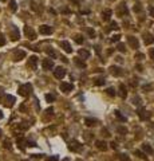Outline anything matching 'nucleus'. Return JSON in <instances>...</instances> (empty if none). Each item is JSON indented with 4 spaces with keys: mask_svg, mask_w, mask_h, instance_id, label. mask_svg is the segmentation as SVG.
Returning a JSON list of instances; mask_svg holds the SVG:
<instances>
[{
    "mask_svg": "<svg viewBox=\"0 0 154 161\" xmlns=\"http://www.w3.org/2000/svg\"><path fill=\"white\" fill-rule=\"evenodd\" d=\"M3 147L6 148V149H11V141H9V140H4Z\"/></svg>",
    "mask_w": 154,
    "mask_h": 161,
    "instance_id": "nucleus-35",
    "label": "nucleus"
},
{
    "mask_svg": "<svg viewBox=\"0 0 154 161\" xmlns=\"http://www.w3.org/2000/svg\"><path fill=\"white\" fill-rule=\"evenodd\" d=\"M27 145H28V147H36V142H34V141H27Z\"/></svg>",
    "mask_w": 154,
    "mask_h": 161,
    "instance_id": "nucleus-44",
    "label": "nucleus"
},
{
    "mask_svg": "<svg viewBox=\"0 0 154 161\" xmlns=\"http://www.w3.org/2000/svg\"><path fill=\"white\" fill-rule=\"evenodd\" d=\"M60 47L63 48L64 51H66V53H71V51H73V48H71V44L68 43L67 40H62L60 42Z\"/></svg>",
    "mask_w": 154,
    "mask_h": 161,
    "instance_id": "nucleus-14",
    "label": "nucleus"
},
{
    "mask_svg": "<svg viewBox=\"0 0 154 161\" xmlns=\"http://www.w3.org/2000/svg\"><path fill=\"white\" fill-rule=\"evenodd\" d=\"M118 14L121 15V16H123V15H126V16H127V15H129V11H127V7H126V4H121V6H119Z\"/></svg>",
    "mask_w": 154,
    "mask_h": 161,
    "instance_id": "nucleus-17",
    "label": "nucleus"
},
{
    "mask_svg": "<svg viewBox=\"0 0 154 161\" xmlns=\"http://www.w3.org/2000/svg\"><path fill=\"white\" fill-rule=\"evenodd\" d=\"M79 56H82V59H87L89 56H90V53H89L87 50H84V48H81V50L78 51Z\"/></svg>",
    "mask_w": 154,
    "mask_h": 161,
    "instance_id": "nucleus-19",
    "label": "nucleus"
},
{
    "mask_svg": "<svg viewBox=\"0 0 154 161\" xmlns=\"http://www.w3.org/2000/svg\"><path fill=\"white\" fill-rule=\"evenodd\" d=\"M63 161H70V160H68V158H64V160Z\"/></svg>",
    "mask_w": 154,
    "mask_h": 161,
    "instance_id": "nucleus-53",
    "label": "nucleus"
},
{
    "mask_svg": "<svg viewBox=\"0 0 154 161\" xmlns=\"http://www.w3.org/2000/svg\"><path fill=\"white\" fill-rule=\"evenodd\" d=\"M143 39H145V44H150V43H153L154 42V38H151L150 34H145Z\"/></svg>",
    "mask_w": 154,
    "mask_h": 161,
    "instance_id": "nucleus-22",
    "label": "nucleus"
},
{
    "mask_svg": "<svg viewBox=\"0 0 154 161\" xmlns=\"http://www.w3.org/2000/svg\"><path fill=\"white\" fill-rule=\"evenodd\" d=\"M114 113H115V117H117V118H119V120L122 121V122H125V121H126V117H123V116L121 114V111H119V110H115Z\"/></svg>",
    "mask_w": 154,
    "mask_h": 161,
    "instance_id": "nucleus-25",
    "label": "nucleus"
},
{
    "mask_svg": "<svg viewBox=\"0 0 154 161\" xmlns=\"http://www.w3.org/2000/svg\"><path fill=\"white\" fill-rule=\"evenodd\" d=\"M119 27H118V24L115 23V22H111L110 23V27L107 28V31H111V30H118Z\"/></svg>",
    "mask_w": 154,
    "mask_h": 161,
    "instance_id": "nucleus-30",
    "label": "nucleus"
},
{
    "mask_svg": "<svg viewBox=\"0 0 154 161\" xmlns=\"http://www.w3.org/2000/svg\"><path fill=\"white\" fill-rule=\"evenodd\" d=\"M96 148H98L99 150H103V152H105V150H107V144L105 142V141H96Z\"/></svg>",
    "mask_w": 154,
    "mask_h": 161,
    "instance_id": "nucleus-16",
    "label": "nucleus"
},
{
    "mask_svg": "<svg viewBox=\"0 0 154 161\" xmlns=\"http://www.w3.org/2000/svg\"><path fill=\"white\" fill-rule=\"evenodd\" d=\"M127 42H129V44H130V47H133V48H138V47H140V42H138L137 38H134V36H129Z\"/></svg>",
    "mask_w": 154,
    "mask_h": 161,
    "instance_id": "nucleus-13",
    "label": "nucleus"
},
{
    "mask_svg": "<svg viewBox=\"0 0 154 161\" xmlns=\"http://www.w3.org/2000/svg\"><path fill=\"white\" fill-rule=\"evenodd\" d=\"M135 58H143L142 54H135Z\"/></svg>",
    "mask_w": 154,
    "mask_h": 161,
    "instance_id": "nucleus-51",
    "label": "nucleus"
},
{
    "mask_svg": "<svg viewBox=\"0 0 154 161\" xmlns=\"http://www.w3.org/2000/svg\"><path fill=\"white\" fill-rule=\"evenodd\" d=\"M111 14H113V11L111 9H105V11L102 12V19L105 22H107V20H110V18H111Z\"/></svg>",
    "mask_w": 154,
    "mask_h": 161,
    "instance_id": "nucleus-15",
    "label": "nucleus"
},
{
    "mask_svg": "<svg viewBox=\"0 0 154 161\" xmlns=\"http://www.w3.org/2000/svg\"><path fill=\"white\" fill-rule=\"evenodd\" d=\"M31 91H32L31 83H24V85H22L20 87H19L18 93H19V95H22V97H28L30 94H31Z\"/></svg>",
    "mask_w": 154,
    "mask_h": 161,
    "instance_id": "nucleus-1",
    "label": "nucleus"
},
{
    "mask_svg": "<svg viewBox=\"0 0 154 161\" xmlns=\"http://www.w3.org/2000/svg\"><path fill=\"white\" fill-rule=\"evenodd\" d=\"M68 149L73 150V152H79V150L82 149V145H81V142H79V141L73 140L70 142V145H68Z\"/></svg>",
    "mask_w": 154,
    "mask_h": 161,
    "instance_id": "nucleus-3",
    "label": "nucleus"
},
{
    "mask_svg": "<svg viewBox=\"0 0 154 161\" xmlns=\"http://www.w3.org/2000/svg\"><path fill=\"white\" fill-rule=\"evenodd\" d=\"M1 1H6V0H1Z\"/></svg>",
    "mask_w": 154,
    "mask_h": 161,
    "instance_id": "nucleus-55",
    "label": "nucleus"
},
{
    "mask_svg": "<svg viewBox=\"0 0 154 161\" xmlns=\"http://www.w3.org/2000/svg\"><path fill=\"white\" fill-rule=\"evenodd\" d=\"M106 93H107V95H110V97H114V95H115V90H114L113 87H109L107 90H106Z\"/></svg>",
    "mask_w": 154,
    "mask_h": 161,
    "instance_id": "nucleus-34",
    "label": "nucleus"
},
{
    "mask_svg": "<svg viewBox=\"0 0 154 161\" xmlns=\"http://www.w3.org/2000/svg\"><path fill=\"white\" fill-rule=\"evenodd\" d=\"M7 43V39L6 36L3 35V34H0V46H4V44Z\"/></svg>",
    "mask_w": 154,
    "mask_h": 161,
    "instance_id": "nucleus-36",
    "label": "nucleus"
},
{
    "mask_svg": "<svg viewBox=\"0 0 154 161\" xmlns=\"http://www.w3.org/2000/svg\"><path fill=\"white\" fill-rule=\"evenodd\" d=\"M75 42L78 44H82V43H83V36L79 35V34H78V35H75Z\"/></svg>",
    "mask_w": 154,
    "mask_h": 161,
    "instance_id": "nucleus-32",
    "label": "nucleus"
},
{
    "mask_svg": "<svg viewBox=\"0 0 154 161\" xmlns=\"http://www.w3.org/2000/svg\"><path fill=\"white\" fill-rule=\"evenodd\" d=\"M150 116H151L150 113H149L148 110H145L143 108H140V109H138V117H140L142 121L149 120V118H150Z\"/></svg>",
    "mask_w": 154,
    "mask_h": 161,
    "instance_id": "nucleus-6",
    "label": "nucleus"
},
{
    "mask_svg": "<svg viewBox=\"0 0 154 161\" xmlns=\"http://www.w3.org/2000/svg\"><path fill=\"white\" fill-rule=\"evenodd\" d=\"M64 75H66V70H64L63 67H60V66L54 70V77H55L56 79H62Z\"/></svg>",
    "mask_w": 154,
    "mask_h": 161,
    "instance_id": "nucleus-9",
    "label": "nucleus"
},
{
    "mask_svg": "<svg viewBox=\"0 0 154 161\" xmlns=\"http://www.w3.org/2000/svg\"><path fill=\"white\" fill-rule=\"evenodd\" d=\"M24 58H26V51H23V50H15L14 51V61L15 62H19Z\"/></svg>",
    "mask_w": 154,
    "mask_h": 161,
    "instance_id": "nucleus-4",
    "label": "nucleus"
},
{
    "mask_svg": "<svg viewBox=\"0 0 154 161\" xmlns=\"http://www.w3.org/2000/svg\"><path fill=\"white\" fill-rule=\"evenodd\" d=\"M9 9H11L12 12H16L18 6H16V1H15V0H11V1H9Z\"/></svg>",
    "mask_w": 154,
    "mask_h": 161,
    "instance_id": "nucleus-24",
    "label": "nucleus"
},
{
    "mask_svg": "<svg viewBox=\"0 0 154 161\" xmlns=\"http://www.w3.org/2000/svg\"><path fill=\"white\" fill-rule=\"evenodd\" d=\"M60 59H62V61H63V62H64V63H67V62H68V59H67V58H66V56H62V58H60Z\"/></svg>",
    "mask_w": 154,
    "mask_h": 161,
    "instance_id": "nucleus-49",
    "label": "nucleus"
},
{
    "mask_svg": "<svg viewBox=\"0 0 154 161\" xmlns=\"http://www.w3.org/2000/svg\"><path fill=\"white\" fill-rule=\"evenodd\" d=\"M42 66H43V69H44L46 71L51 70V69L54 67V62H53V59H44L43 63H42Z\"/></svg>",
    "mask_w": 154,
    "mask_h": 161,
    "instance_id": "nucleus-11",
    "label": "nucleus"
},
{
    "mask_svg": "<svg viewBox=\"0 0 154 161\" xmlns=\"http://www.w3.org/2000/svg\"><path fill=\"white\" fill-rule=\"evenodd\" d=\"M141 9H142V7H141L140 4H137V6H134V11H135V12H140Z\"/></svg>",
    "mask_w": 154,
    "mask_h": 161,
    "instance_id": "nucleus-41",
    "label": "nucleus"
},
{
    "mask_svg": "<svg viewBox=\"0 0 154 161\" xmlns=\"http://www.w3.org/2000/svg\"><path fill=\"white\" fill-rule=\"evenodd\" d=\"M58 160H59L58 156H51V157L47 158V161H58Z\"/></svg>",
    "mask_w": 154,
    "mask_h": 161,
    "instance_id": "nucleus-39",
    "label": "nucleus"
},
{
    "mask_svg": "<svg viewBox=\"0 0 154 161\" xmlns=\"http://www.w3.org/2000/svg\"><path fill=\"white\" fill-rule=\"evenodd\" d=\"M135 155H137V156H140V157H141V158H143V160H146V158H148V157H146L145 153H142L141 150H135Z\"/></svg>",
    "mask_w": 154,
    "mask_h": 161,
    "instance_id": "nucleus-38",
    "label": "nucleus"
},
{
    "mask_svg": "<svg viewBox=\"0 0 154 161\" xmlns=\"http://www.w3.org/2000/svg\"><path fill=\"white\" fill-rule=\"evenodd\" d=\"M15 102H16V100H15L14 95H9V94H7V95L4 97V105H6L7 108H12Z\"/></svg>",
    "mask_w": 154,
    "mask_h": 161,
    "instance_id": "nucleus-5",
    "label": "nucleus"
},
{
    "mask_svg": "<svg viewBox=\"0 0 154 161\" xmlns=\"http://www.w3.org/2000/svg\"><path fill=\"white\" fill-rule=\"evenodd\" d=\"M84 123L87 126H94L96 123V120L95 118H86V120H84Z\"/></svg>",
    "mask_w": 154,
    "mask_h": 161,
    "instance_id": "nucleus-23",
    "label": "nucleus"
},
{
    "mask_svg": "<svg viewBox=\"0 0 154 161\" xmlns=\"http://www.w3.org/2000/svg\"><path fill=\"white\" fill-rule=\"evenodd\" d=\"M74 61H75V63L78 64L79 67H83V69L86 67V63H84L83 61H81V59H79V58H75V59H74Z\"/></svg>",
    "mask_w": 154,
    "mask_h": 161,
    "instance_id": "nucleus-28",
    "label": "nucleus"
},
{
    "mask_svg": "<svg viewBox=\"0 0 154 161\" xmlns=\"http://www.w3.org/2000/svg\"><path fill=\"white\" fill-rule=\"evenodd\" d=\"M110 145H111V148H113V149H117V144L114 142V141H113V142L110 144Z\"/></svg>",
    "mask_w": 154,
    "mask_h": 161,
    "instance_id": "nucleus-48",
    "label": "nucleus"
},
{
    "mask_svg": "<svg viewBox=\"0 0 154 161\" xmlns=\"http://www.w3.org/2000/svg\"><path fill=\"white\" fill-rule=\"evenodd\" d=\"M89 35H90V36H95V31H94V30H89Z\"/></svg>",
    "mask_w": 154,
    "mask_h": 161,
    "instance_id": "nucleus-45",
    "label": "nucleus"
},
{
    "mask_svg": "<svg viewBox=\"0 0 154 161\" xmlns=\"http://www.w3.org/2000/svg\"><path fill=\"white\" fill-rule=\"evenodd\" d=\"M53 111H54V109H53V108H48V109L46 110L47 116H53Z\"/></svg>",
    "mask_w": 154,
    "mask_h": 161,
    "instance_id": "nucleus-42",
    "label": "nucleus"
},
{
    "mask_svg": "<svg viewBox=\"0 0 154 161\" xmlns=\"http://www.w3.org/2000/svg\"><path fill=\"white\" fill-rule=\"evenodd\" d=\"M1 133H3V132H1V129H0V137H1Z\"/></svg>",
    "mask_w": 154,
    "mask_h": 161,
    "instance_id": "nucleus-54",
    "label": "nucleus"
},
{
    "mask_svg": "<svg viewBox=\"0 0 154 161\" xmlns=\"http://www.w3.org/2000/svg\"><path fill=\"white\" fill-rule=\"evenodd\" d=\"M142 149H143V152L148 153V155H153V152H154L153 148H151L149 144H143V145H142Z\"/></svg>",
    "mask_w": 154,
    "mask_h": 161,
    "instance_id": "nucleus-20",
    "label": "nucleus"
},
{
    "mask_svg": "<svg viewBox=\"0 0 154 161\" xmlns=\"http://www.w3.org/2000/svg\"><path fill=\"white\" fill-rule=\"evenodd\" d=\"M119 38H121V35H114L113 38H111V42H118Z\"/></svg>",
    "mask_w": 154,
    "mask_h": 161,
    "instance_id": "nucleus-43",
    "label": "nucleus"
},
{
    "mask_svg": "<svg viewBox=\"0 0 154 161\" xmlns=\"http://www.w3.org/2000/svg\"><path fill=\"white\" fill-rule=\"evenodd\" d=\"M39 32H40L42 35H51L53 34V28L47 24H43V26L39 27Z\"/></svg>",
    "mask_w": 154,
    "mask_h": 161,
    "instance_id": "nucleus-10",
    "label": "nucleus"
},
{
    "mask_svg": "<svg viewBox=\"0 0 154 161\" xmlns=\"http://www.w3.org/2000/svg\"><path fill=\"white\" fill-rule=\"evenodd\" d=\"M119 160L121 161H130V157L127 155H119Z\"/></svg>",
    "mask_w": 154,
    "mask_h": 161,
    "instance_id": "nucleus-37",
    "label": "nucleus"
},
{
    "mask_svg": "<svg viewBox=\"0 0 154 161\" xmlns=\"http://www.w3.org/2000/svg\"><path fill=\"white\" fill-rule=\"evenodd\" d=\"M1 97H3V89L0 87V101H1Z\"/></svg>",
    "mask_w": 154,
    "mask_h": 161,
    "instance_id": "nucleus-50",
    "label": "nucleus"
},
{
    "mask_svg": "<svg viewBox=\"0 0 154 161\" xmlns=\"http://www.w3.org/2000/svg\"><path fill=\"white\" fill-rule=\"evenodd\" d=\"M11 39L12 40H18L19 39V30L16 28V27H14V30H12V32H11Z\"/></svg>",
    "mask_w": 154,
    "mask_h": 161,
    "instance_id": "nucleus-21",
    "label": "nucleus"
},
{
    "mask_svg": "<svg viewBox=\"0 0 154 161\" xmlns=\"http://www.w3.org/2000/svg\"><path fill=\"white\" fill-rule=\"evenodd\" d=\"M119 95H121V98H123V100H125L126 95H127V91H126V87L123 83L119 85Z\"/></svg>",
    "mask_w": 154,
    "mask_h": 161,
    "instance_id": "nucleus-18",
    "label": "nucleus"
},
{
    "mask_svg": "<svg viewBox=\"0 0 154 161\" xmlns=\"http://www.w3.org/2000/svg\"><path fill=\"white\" fill-rule=\"evenodd\" d=\"M46 101L47 102H54L55 101V95L54 94H46Z\"/></svg>",
    "mask_w": 154,
    "mask_h": 161,
    "instance_id": "nucleus-27",
    "label": "nucleus"
},
{
    "mask_svg": "<svg viewBox=\"0 0 154 161\" xmlns=\"http://www.w3.org/2000/svg\"><path fill=\"white\" fill-rule=\"evenodd\" d=\"M149 55H150V58H151V59H154V48H151V50H150Z\"/></svg>",
    "mask_w": 154,
    "mask_h": 161,
    "instance_id": "nucleus-46",
    "label": "nucleus"
},
{
    "mask_svg": "<svg viewBox=\"0 0 154 161\" xmlns=\"http://www.w3.org/2000/svg\"><path fill=\"white\" fill-rule=\"evenodd\" d=\"M1 118H3V113H1V111H0V120H1Z\"/></svg>",
    "mask_w": 154,
    "mask_h": 161,
    "instance_id": "nucleus-52",
    "label": "nucleus"
},
{
    "mask_svg": "<svg viewBox=\"0 0 154 161\" xmlns=\"http://www.w3.org/2000/svg\"><path fill=\"white\" fill-rule=\"evenodd\" d=\"M142 89H143L145 91H149V90H151V89H153V86H151V85H145Z\"/></svg>",
    "mask_w": 154,
    "mask_h": 161,
    "instance_id": "nucleus-40",
    "label": "nucleus"
},
{
    "mask_svg": "<svg viewBox=\"0 0 154 161\" xmlns=\"http://www.w3.org/2000/svg\"><path fill=\"white\" fill-rule=\"evenodd\" d=\"M118 133L119 134H127V129L125 126H119L118 128Z\"/></svg>",
    "mask_w": 154,
    "mask_h": 161,
    "instance_id": "nucleus-29",
    "label": "nucleus"
},
{
    "mask_svg": "<svg viewBox=\"0 0 154 161\" xmlns=\"http://www.w3.org/2000/svg\"><path fill=\"white\" fill-rule=\"evenodd\" d=\"M24 35L30 39V40H34L36 38V32L32 30V27L30 26H24Z\"/></svg>",
    "mask_w": 154,
    "mask_h": 161,
    "instance_id": "nucleus-2",
    "label": "nucleus"
},
{
    "mask_svg": "<svg viewBox=\"0 0 154 161\" xmlns=\"http://www.w3.org/2000/svg\"><path fill=\"white\" fill-rule=\"evenodd\" d=\"M59 87H60V91H63V93H70L74 89V85L73 83H68V82H62Z\"/></svg>",
    "mask_w": 154,
    "mask_h": 161,
    "instance_id": "nucleus-8",
    "label": "nucleus"
},
{
    "mask_svg": "<svg viewBox=\"0 0 154 161\" xmlns=\"http://www.w3.org/2000/svg\"><path fill=\"white\" fill-rule=\"evenodd\" d=\"M150 16L154 18V7H150Z\"/></svg>",
    "mask_w": 154,
    "mask_h": 161,
    "instance_id": "nucleus-47",
    "label": "nucleus"
},
{
    "mask_svg": "<svg viewBox=\"0 0 154 161\" xmlns=\"http://www.w3.org/2000/svg\"><path fill=\"white\" fill-rule=\"evenodd\" d=\"M46 53H47V55H50V56H51V58H55V56H56L55 51H54L53 48H47V51H46Z\"/></svg>",
    "mask_w": 154,
    "mask_h": 161,
    "instance_id": "nucleus-31",
    "label": "nucleus"
},
{
    "mask_svg": "<svg viewBox=\"0 0 154 161\" xmlns=\"http://www.w3.org/2000/svg\"><path fill=\"white\" fill-rule=\"evenodd\" d=\"M117 48H118V51H121V53H125L126 48H125V44L123 43H118V46H117Z\"/></svg>",
    "mask_w": 154,
    "mask_h": 161,
    "instance_id": "nucleus-33",
    "label": "nucleus"
},
{
    "mask_svg": "<svg viewBox=\"0 0 154 161\" xmlns=\"http://www.w3.org/2000/svg\"><path fill=\"white\" fill-rule=\"evenodd\" d=\"M103 83H105V78H103V77H99V78L95 79V85L96 86H102Z\"/></svg>",
    "mask_w": 154,
    "mask_h": 161,
    "instance_id": "nucleus-26",
    "label": "nucleus"
},
{
    "mask_svg": "<svg viewBox=\"0 0 154 161\" xmlns=\"http://www.w3.org/2000/svg\"><path fill=\"white\" fill-rule=\"evenodd\" d=\"M36 64H38V58H36L35 55L30 56V58H28V63H27V67L31 69V70H35Z\"/></svg>",
    "mask_w": 154,
    "mask_h": 161,
    "instance_id": "nucleus-7",
    "label": "nucleus"
},
{
    "mask_svg": "<svg viewBox=\"0 0 154 161\" xmlns=\"http://www.w3.org/2000/svg\"><path fill=\"white\" fill-rule=\"evenodd\" d=\"M110 73L113 74L114 77H121L123 74V71H122V69L118 67V66H111V67H110Z\"/></svg>",
    "mask_w": 154,
    "mask_h": 161,
    "instance_id": "nucleus-12",
    "label": "nucleus"
}]
</instances>
